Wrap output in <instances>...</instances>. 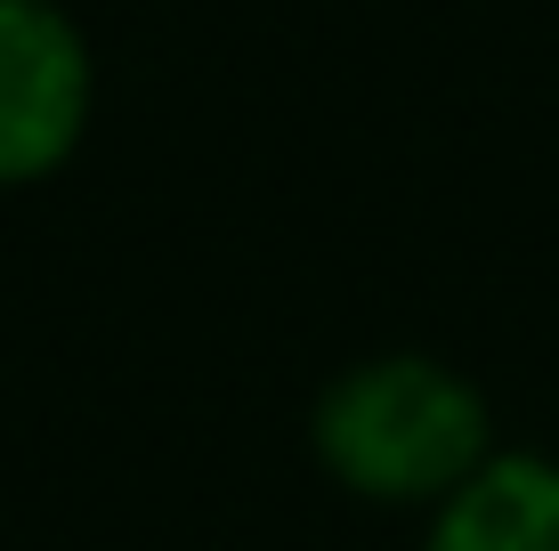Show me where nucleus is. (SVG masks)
Instances as JSON below:
<instances>
[{
    "instance_id": "f257e3e1",
    "label": "nucleus",
    "mask_w": 559,
    "mask_h": 551,
    "mask_svg": "<svg viewBox=\"0 0 559 551\" xmlns=\"http://www.w3.org/2000/svg\"><path fill=\"white\" fill-rule=\"evenodd\" d=\"M308 446L341 495L421 519L503 454L487 390L430 349H373L341 366L308 406Z\"/></svg>"
},
{
    "instance_id": "f03ea898",
    "label": "nucleus",
    "mask_w": 559,
    "mask_h": 551,
    "mask_svg": "<svg viewBox=\"0 0 559 551\" xmlns=\"http://www.w3.org/2000/svg\"><path fill=\"white\" fill-rule=\"evenodd\" d=\"M98 113V49L57 0H0V195L57 179Z\"/></svg>"
},
{
    "instance_id": "7ed1b4c3",
    "label": "nucleus",
    "mask_w": 559,
    "mask_h": 551,
    "mask_svg": "<svg viewBox=\"0 0 559 551\" xmlns=\"http://www.w3.org/2000/svg\"><path fill=\"white\" fill-rule=\"evenodd\" d=\"M421 551H559V454L503 446L421 519Z\"/></svg>"
}]
</instances>
